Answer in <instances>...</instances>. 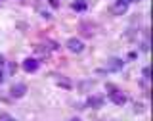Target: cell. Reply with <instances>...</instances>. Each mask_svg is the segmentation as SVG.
<instances>
[{
  "instance_id": "obj_8",
  "label": "cell",
  "mask_w": 153,
  "mask_h": 121,
  "mask_svg": "<svg viewBox=\"0 0 153 121\" xmlns=\"http://www.w3.org/2000/svg\"><path fill=\"white\" fill-rule=\"evenodd\" d=\"M71 8H73L75 12H84V10L88 8V4H86V0H75V2L71 4Z\"/></svg>"
},
{
  "instance_id": "obj_4",
  "label": "cell",
  "mask_w": 153,
  "mask_h": 121,
  "mask_svg": "<svg viewBox=\"0 0 153 121\" xmlns=\"http://www.w3.org/2000/svg\"><path fill=\"white\" fill-rule=\"evenodd\" d=\"M126 10H128V4L124 2V0H117L115 6L111 8V12L115 14V16H123V14H126Z\"/></svg>"
},
{
  "instance_id": "obj_7",
  "label": "cell",
  "mask_w": 153,
  "mask_h": 121,
  "mask_svg": "<svg viewBox=\"0 0 153 121\" xmlns=\"http://www.w3.org/2000/svg\"><path fill=\"white\" fill-rule=\"evenodd\" d=\"M88 106H90V108H102V106H103V98H102V96H90V98H88Z\"/></svg>"
},
{
  "instance_id": "obj_10",
  "label": "cell",
  "mask_w": 153,
  "mask_h": 121,
  "mask_svg": "<svg viewBox=\"0 0 153 121\" xmlns=\"http://www.w3.org/2000/svg\"><path fill=\"white\" fill-rule=\"evenodd\" d=\"M2 64H4V60H2V56H0V83L4 81V75H2Z\"/></svg>"
},
{
  "instance_id": "obj_15",
  "label": "cell",
  "mask_w": 153,
  "mask_h": 121,
  "mask_svg": "<svg viewBox=\"0 0 153 121\" xmlns=\"http://www.w3.org/2000/svg\"><path fill=\"white\" fill-rule=\"evenodd\" d=\"M124 2H126V4H130V2H134V0H124Z\"/></svg>"
},
{
  "instance_id": "obj_2",
  "label": "cell",
  "mask_w": 153,
  "mask_h": 121,
  "mask_svg": "<svg viewBox=\"0 0 153 121\" xmlns=\"http://www.w3.org/2000/svg\"><path fill=\"white\" fill-rule=\"evenodd\" d=\"M67 48H69L73 54H80V52L84 50V44L79 38H69V41H67Z\"/></svg>"
},
{
  "instance_id": "obj_1",
  "label": "cell",
  "mask_w": 153,
  "mask_h": 121,
  "mask_svg": "<svg viewBox=\"0 0 153 121\" xmlns=\"http://www.w3.org/2000/svg\"><path fill=\"white\" fill-rule=\"evenodd\" d=\"M107 89H109V100H111L113 104H117V106H123V104H126V94H123L121 90H117L113 85H109Z\"/></svg>"
},
{
  "instance_id": "obj_6",
  "label": "cell",
  "mask_w": 153,
  "mask_h": 121,
  "mask_svg": "<svg viewBox=\"0 0 153 121\" xmlns=\"http://www.w3.org/2000/svg\"><path fill=\"white\" fill-rule=\"evenodd\" d=\"M107 69L109 71L123 69V60H119V58H111V60H107Z\"/></svg>"
},
{
  "instance_id": "obj_14",
  "label": "cell",
  "mask_w": 153,
  "mask_h": 121,
  "mask_svg": "<svg viewBox=\"0 0 153 121\" xmlns=\"http://www.w3.org/2000/svg\"><path fill=\"white\" fill-rule=\"evenodd\" d=\"M4 121H16V119H12V117H6V119H4Z\"/></svg>"
},
{
  "instance_id": "obj_12",
  "label": "cell",
  "mask_w": 153,
  "mask_h": 121,
  "mask_svg": "<svg viewBox=\"0 0 153 121\" xmlns=\"http://www.w3.org/2000/svg\"><path fill=\"white\" fill-rule=\"evenodd\" d=\"M142 73H143V77H146V79H149V67H143Z\"/></svg>"
},
{
  "instance_id": "obj_11",
  "label": "cell",
  "mask_w": 153,
  "mask_h": 121,
  "mask_svg": "<svg viewBox=\"0 0 153 121\" xmlns=\"http://www.w3.org/2000/svg\"><path fill=\"white\" fill-rule=\"evenodd\" d=\"M50 6L52 8H59V0H50Z\"/></svg>"
},
{
  "instance_id": "obj_9",
  "label": "cell",
  "mask_w": 153,
  "mask_h": 121,
  "mask_svg": "<svg viewBox=\"0 0 153 121\" xmlns=\"http://www.w3.org/2000/svg\"><path fill=\"white\" fill-rule=\"evenodd\" d=\"M57 83H59V85H63L65 89H71V83H69V81H65V79H57Z\"/></svg>"
},
{
  "instance_id": "obj_13",
  "label": "cell",
  "mask_w": 153,
  "mask_h": 121,
  "mask_svg": "<svg viewBox=\"0 0 153 121\" xmlns=\"http://www.w3.org/2000/svg\"><path fill=\"white\" fill-rule=\"evenodd\" d=\"M134 110H136V112H143V106L142 104H136V106H134Z\"/></svg>"
},
{
  "instance_id": "obj_3",
  "label": "cell",
  "mask_w": 153,
  "mask_h": 121,
  "mask_svg": "<svg viewBox=\"0 0 153 121\" xmlns=\"http://www.w3.org/2000/svg\"><path fill=\"white\" fill-rule=\"evenodd\" d=\"M25 92H27V85H23V83H17L10 89V94L13 98H21V96H25Z\"/></svg>"
},
{
  "instance_id": "obj_5",
  "label": "cell",
  "mask_w": 153,
  "mask_h": 121,
  "mask_svg": "<svg viewBox=\"0 0 153 121\" xmlns=\"http://www.w3.org/2000/svg\"><path fill=\"white\" fill-rule=\"evenodd\" d=\"M23 69H25L27 73H33V71L38 69V62L35 60V58H27V60L23 62Z\"/></svg>"
},
{
  "instance_id": "obj_16",
  "label": "cell",
  "mask_w": 153,
  "mask_h": 121,
  "mask_svg": "<svg viewBox=\"0 0 153 121\" xmlns=\"http://www.w3.org/2000/svg\"><path fill=\"white\" fill-rule=\"evenodd\" d=\"M73 121H80V119H73Z\"/></svg>"
}]
</instances>
